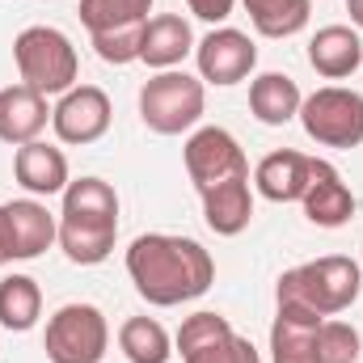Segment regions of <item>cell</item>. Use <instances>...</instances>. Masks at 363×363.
<instances>
[{"label": "cell", "mask_w": 363, "mask_h": 363, "mask_svg": "<svg viewBox=\"0 0 363 363\" xmlns=\"http://www.w3.org/2000/svg\"><path fill=\"white\" fill-rule=\"evenodd\" d=\"M4 216H9V233H13L17 262H30V258L47 254L60 241V220L38 199H13V203H4Z\"/></svg>", "instance_id": "obj_15"}, {"label": "cell", "mask_w": 363, "mask_h": 363, "mask_svg": "<svg viewBox=\"0 0 363 363\" xmlns=\"http://www.w3.org/2000/svg\"><path fill=\"white\" fill-rule=\"evenodd\" d=\"M13 60H17L21 85L38 89L43 97L68 93L81 77V55H77L72 38L55 26H26L13 38Z\"/></svg>", "instance_id": "obj_4"}, {"label": "cell", "mask_w": 363, "mask_h": 363, "mask_svg": "<svg viewBox=\"0 0 363 363\" xmlns=\"http://www.w3.org/2000/svg\"><path fill=\"white\" fill-rule=\"evenodd\" d=\"M9 262H17V254H13V233H9V216L0 203V267H9Z\"/></svg>", "instance_id": "obj_30"}, {"label": "cell", "mask_w": 363, "mask_h": 363, "mask_svg": "<svg viewBox=\"0 0 363 363\" xmlns=\"http://www.w3.org/2000/svg\"><path fill=\"white\" fill-rule=\"evenodd\" d=\"M359 291H363L359 262L342 258V254H325L317 262L291 267V271L279 274V283H274L279 308H304V313H317V317L347 313L359 300Z\"/></svg>", "instance_id": "obj_3"}, {"label": "cell", "mask_w": 363, "mask_h": 363, "mask_svg": "<svg viewBox=\"0 0 363 363\" xmlns=\"http://www.w3.org/2000/svg\"><path fill=\"white\" fill-rule=\"evenodd\" d=\"M300 207L317 228H342L355 216V194H351V186L342 182V174L330 161L313 157V174H308V190H304Z\"/></svg>", "instance_id": "obj_11"}, {"label": "cell", "mask_w": 363, "mask_h": 363, "mask_svg": "<svg viewBox=\"0 0 363 363\" xmlns=\"http://www.w3.org/2000/svg\"><path fill=\"white\" fill-rule=\"evenodd\" d=\"M118 347L131 363H169V355H174L165 325L152 317H127L118 330Z\"/></svg>", "instance_id": "obj_23"}, {"label": "cell", "mask_w": 363, "mask_h": 363, "mask_svg": "<svg viewBox=\"0 0 363 363\" xmlns=\"http://www.w3.org/2000/svg\"><path fill=\"white\" fill-rule=\"evenodd\" d=\"M118 237V194L101 178H77L64 190L60 211V250L77 267H97L110 258Z\"/></svg>", "instance_id": "obj_2"}, {"label": "cell", "mask_w": 363, "mask_h": 363, "mask_svg": "<svg viewBox=\"0 0 363 363\" xmlns=\"http://www.w3.org/2000/svg\"><path fill=\"white\" fill-rule=\"evenodd\" d=\"M203 199V220L211 233L220 237H237L250 228L254 220V194H250V178H224L207 190H199Z\"/></svg>", "instance_id": "obj_16"}, {"label": "cell", "mask_w": 363, "mask_h": 363, "mask_svg": "<svg viewBox=\"0 0 363 363\" xmlns=\"http://www.w3.org/2000/svg\"><path fill=\"white\" fill-rule=\"evenodd\" d=\"M47 97L30 85H9L0 89V140L21 148V144H34L43 131H47Z\"/></svg>", "instance_id": "obj_14"}, {"label": "cell", "mask_w": 363, "mask_h": 363, "mask_svg": "<svg viewBox=\"0 0 363 363\" xmlns=\"http://www.w3.org/2000/svg\"><path fill=\"white\" fill-rule=\"evenodd\" d=\"M308 174H313V157L279 148V152L258 161L254 182H258V194L271 199V203H300L304 190H308Z\"/></svg>", "instance_id": "obj_19"}, {"label": "cell", "mask_w": 363, "mask_h": 363, "mask_svg": "<svg viewBox=\"0 0 363 363\" xmlns=\"http://www.w3.org/2000/svg\"><path fill=\"white\" fill-rule=\"evenodd\" d=\"M43 317V291L30 274H4L0 279V325L4 330H34Z\"/></svg>", "instance_id": "obj_21"}, {"label": "cell", "mask_w": 363, "mask_h": 363, "mask_svg": "<svg viewBox=\"0 0 363 363\" xmlns=\"http://www.w3.org/2000/svg\"><path fill=\"white\" fill-rule=\"evenodd\" d=\"M110 118H114V106H110L106 89H97V85H72L51 110V127L64 144L101 140L110 131Z\"/></svg>", "instance_id": "obj_10"}, {"label": "cell", "mask_w": 363, "mask_h": 363, "mask_svg": "<svg viewBox=\"0 0 363 363\" xmlns=\"http://www.w3.org/2000/svg\"><path fill=\"white\" fill-rule=\"evenodd\" d=\"M186 4H190L194 17H203V21L216 26V21H224V17H233V4H237V0H186Z\"/></svg>", "instance_id": "obj_29"}, {"label": "cell", "mask_w": 363, "mask_h": 363, "mask_svg": "<svg viewBox=\"0 0 363 363\" xmlns=\"http://www.w3.org/2000/svg\"><path fill=\"white\" fill-rule=\"evenodd\" d=\"M203 110H207L203 81L190 77V72H178V68L157 72L140 89V118L157 135H182V131H190L203 118Z\"/></svg>", "instance_id": "obj_5"}, {"label": "cell", "mask_w": 363, "mask_h": 363, "mask_svg": "<svg viewBox=\"0 0 363 363\" xmlns=\"http://www.w3.org/2000/svg\"><path fill=\"white\" fill-rule=\"evenodd\" d=\"M182 363H262V359H258V351H254V342H250V338H241V334L233 330V334H224V338H216L211 347H203V351H194V355H186Z\"/></svg>", "instance_id": "obj_28"}, {"label": "cell", "mask_w": 363, "mask_h": 363, "mask_svg": "<svg viewBox=\"0 0 363 363\" xmlns=\"http://www.w3.org/2000/svg\"><path fill=\"white\" fill-rule=\"evenodd\" d=\"M140 34H144V26H127V30H106V34H89V38L101 64L123 68V64L140 60Z\"/></svg>", "instance_id": "obj_27"}, {"label": "cell", "mask_w": 363, "mask_h": 363, "mask_svg": "<svg viewBox=\"0 0 363 363\" xmlns=\"http://www.w3.org/2000/svg\"><path fill=\"white\" fill-rule=\"evenodd\" d=\"M194 60H199V81H207V85H241L258 64V47H254L250 34H241L233 26H220L203 43H194Z\"/></svg>", "instance_id": "obj_9"}, {"label": "cell", "mask_w": 363, "mask_h": 363, "mask_svg": "<svg viewBox=\"0 0 363 363\" xmlns=\"http://www.w3.org/2000/svg\"><path fill=\"white\" fill-rule=\"evenodd\" d=\"M347 13H351V21L363 30V0H347Z\"/></svg>", "instance_id": "obj_31"}, {"label": "cell", "mask_w": 363, "mask_h": 363, "mask_svg": "<svg viewBox=\"0 0 363 363\" xmlns=\"http://www.w3.org/2000/svg\"><path fill=\"white\" fill-rule=\"evenodd\" d=\"M190 51H194V34H190V21L182 13H157V17L144 21L140 64H148L157 72H169V68H178Z\"/></svg>", "instance_id": "obj_13"}, {"label": "cell", "mask_w": 363, "mask_h": 363, "mask_svg": "<svg viewBox=\"0 0 363 363\" xmlns=\"http://www.w3.org/2000/svg\"><path fill=\"white\" fill-rule=\"evenodd\" d=\"M262 38H291L308 26L313 0H241Z\"/></svg>", "instance_id": "obj_22"}, {"label": "cell", "mask_w": 363, "mask_h": 363, "mask_svg": "<svg viewBox=\"0 0 363 363\" xmlns=\"http://www.w3.org/2000/svg\"><path fill=\"white\" fill-rule=\"evenodd\" d=\"M300 85L287 77V72H262V77H254V85H250V110H254V118L258 123H267V127H283V123H291L296 114H300Z\"/></svg>", "instance_id": "obj_20"}, {"label": "cell", "mask_w": 363, "mask_h": 363, "mask_svg": "<svg viewBox=\"0 0 363 363\" xmlns=\"http://www.w3.org/2000/svg\"><path fill=\"white\" fill-rule=\"evenodd\" d=\"M127 274H131L135 291L148 304L174 308V304H186V300H199L216 283V262L190 237L144 233L127 250Z\"/></svg>", "instance_id": "obj_1"}, {"label": "cell", "mask_w": 363, "mask_h": 363, "mask_svg": "<svg viewBox=\"0 0 363 363\" xmlns=\"http://www.w3.org/2000/svg\"><path fill=\"white\" fill-rule=\"evenodd\" d=\"M308 64L325 81H347L363 64V38L351 26H321L308 38Z\"/></svg>", "instance_id": "obj_12"}, {"label": "cell", "mask_w": 363, "mask_h": 363, "mask_svg": "<svg viewBox=\"0 0 363 363\" xmlns=\"http://www.w3.org/2000/svg\"><path fill=\"white\" fill-rule=\"evenodd\" d=\"M182 161H186V174L194 182V190H207L224 178H250V161H245L237 135L224 127H199L186 140Z\"/></svg>", "instance_id": "obj_8"}, {"label": "cell", "mask_w": 363, "mask_h": 363, "mask_svg": "<svg viewBox=\"0 0 363 363\" xmlns=\"http://www.w3.org/2000/svg\"><path fill=\"white\" fill-rule=\"evenodd\" d=\"M224 334H233V325H228V317H220V313H194V317H186L182 330H178L182 359L194 355V351H203V347H211V342L224 338Z\"/></svg>", "instance_id": "obj_26"}, {"label": "cell", "mask_w": 363, "mask_h": 363, "mask_svg": "<svg viewBox=\"0 0 363 363\" xmlns=\"http://www.w3.org/2000/svg\"><path fill=\"white\" fill-rule=\"evenodd\" d=\"M300 127L321 148H359L363 144V93L325 85L300 101Z\"/></svg>", "instance_id": "obj_6"}, {"label": "cell", "mask_w": 363, "mask_h": 363, "mask_svg": "<svg viewBox=\"0 0 363 363\" xmlns=\"http://www.w3.org/2000/svg\"><path fill=\"white\" fill-rule=\"evenodd\" d=\"M359 330L351 321H334L325 317L321 330H317V351H321V363H359Z\"/></svg>", "instance_id": "obj_25"}, {"label": "cell", "mask_w": 363, "mask_h": 363, "mask_svg": "<svg viewBox=\"0 0 363 363\" xmlns=\"http://www.w3.org/2000/svg\"><path fill=\"white\" fill-rule=\"evenodd\" d=\"M325 317L304 308H279L271 325V363H321L317 330Z\"/></svg>", "instance_id": "obj_18"}, {"label": "cell", "mask_w": 363, "mask_h": 363, "mask_svg": "<svg viewBox=\"0 0 363 363\" xmlns=\"http://www.w3.org/2000/svg\"><path fill=\"white\" fill-rule=\"evenodd\" d=\"M148 13H152V0H81V26L89 34L144 26Z\"/></svg>", "instance_id": "obj_24"}, {"label": "cell", "mask_w": 363, "mask_h": 363, "mask_svg": "<svg viewBox=\"0 0 363 363\" xmlns=\"http://www.w3.org/2000/svg\"><path fill=\"white\" fill-rule=\"evenodd\" d=\"M13 178L21 182L34 199H51V194H64L68 190V157L64 148H51L43 140L34 144H21L17 157H13Z\"/></svg>", "instance_id": "obj_17"}, {"label": "cell", "mask_w": 363, "mask_h": 363, "mask_svg": "<svg viewBox=\"0 0 363 363\" xmlns=\"http://www.w3.org/2000/svg\"><path fill=\"white\" fill-rule=\"evenodd\" d=\"M110 347V325L97 304H64L47 321L43 351L51 363H101Z\"/></svg>", "instance_id": "obj_7"}]
</instances>
